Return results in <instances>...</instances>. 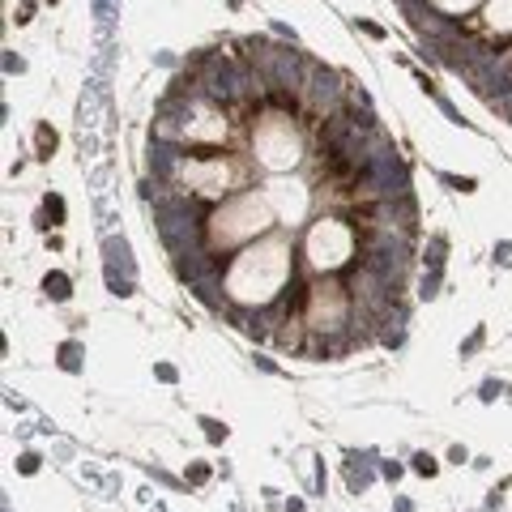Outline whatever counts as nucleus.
<instances>
[{
	"mask_svg": "<svg viewBox=\"0 0 512 512\" xmlns=\"http://www.w3.org/2000/svg\"><path fill=\"white\" fill-rule=\"evenodd\" d=\"M286 278H291V244L265 239V244H252L235 256L222 291L235 303H244V308H265L286 286Z\"/></svg>",
	"mask_w": 512,
	"mask_h": 512,
	"instance_id": "f257e3e1",
	"label": "nucleus"
},
{
	"mask_svg": "<svg viewBox=\"0 0 512 512\" xmlns=\"http://www.w3.org/2000/svg\"><path fill=\"white\" fill-rule=\"evenodd\" d=\"M278 222L274 205H269L265 192H239V197L222 201L218 210L210 214V248H239V244H252L256 235H265L269 227Z\"/></svg>",
	"mask_w": 512,
	"mask_h": 512,
	"instance_id": "f03ea898",
	"label": "nucleus"
},
{
	"mask_svg": "<svg viewBox=\"0 0 512 512\" xmlns=\"http://www.w3.org/2000/svg\"><path fill=\"white\" fill-rule=\"evenodd\" d=\"M252 154L269 175H286L303 158V137H299L295 120L282 116V111L261 116L256 128H252Z\"/></svg>",
	"mask_w": 512,
	"mask_h": 512,
	"instance_id": "7ed1b4c3",
	"label": "nucleus"
},
{
	"mask_svg": "<svg viewBox=\"0 0 512 512\" xmlns=\"http://www.w3.org/2000/svg\"><path fill=\"white\" fill-rule=\"evenodd\" d=\"M303 256H308L316 274H333V269H342L355 256V231L342 218H320L303 235Z\"/></svg>",
	"mask_w": 512,
	"mask_h": 512,
	"instance_id": "20e7f679",
	"label": "nucleus"
},
{
	"mask_svg": "<svg viewBox=\"0 0 512 512\" xmlns=\"http://www.w3.org/2000/svg\"><path fill=\"white\" fill-rule=\"evenodd\" d=\"M265 197H269V205H274L278 222H286V227H299V222L308 218V210H312V188L299 184V180H282V175L269 180Z\"/></svg>",
	"mask_w": 512,
	"mask_h": 512,
	"instance_id": "39448f33",
	"label": "nucleus"
},
{
	"mask_svg": "<svg viewBox=\"0 0 512 512\" xmlns=\"http://www.w3.org/2000/svg\"><path fill=\"white\" fill-rule=\"evenodd\" d=\"M180 180L201 197H222V192H231V167L222 158H188L180 167Z\"/></svg>",
	"mask_w": 512,
	"mask_h": 512,
	"instance_id": "423d86ee",
	"label": "nucleus"
},
{
	"mask_svg": "<svg viewBox=\"0 0 512 512\" xmlns=\"http://www.w3.org/2000/svg\"><path fill=\"white\" fill-rule=\"evenodd\" d=\"M487 26L491 30H512V0H491L487 5Z\"/></svg>",
	"mask_w": 512,
	"mask_h": 512,
	"instance_id": "0eeeda50",
	"label": "nucleus"
},
{
	"mask_svg": "<svg viewBox=\"0 0 512 512\" xmlns=\"http://www.w3.org/2000/svg\"><path fill=\"white\" fill-rule=\"evenodd\" d=\"M436 5H440L444 13H461V9H470V5H478V0H436Z\"/></svg>",
	"mask_w": 512,
	"mask_h": 512,
	"instance_id": "6e6552de",
	"label": "nucleus"
}]
</instances>
